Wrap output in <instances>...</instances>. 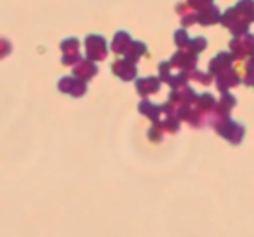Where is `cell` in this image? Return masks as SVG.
<instances>
[{
  "label": "cell",
  "instance_id": "cell-1",
  "mask_svg": "<svg viewBox=\"0 0 254 237\" xmlns=\"http://www.w3.org/2000/svg\"><path fill=\"white\" fill-rule=\"evenodd\" d=\"M212 126L217 130L219 133H221V135H223V137H226V139L230 141V143H234V145H240L241 139H243V135H245V128L240 126L238 122L228 120V117L213 120Z\"/></svg>",
  "mask_w": 254,
  "mask_h": 237
},
{
  "label": "cell",
  "instance_id": "cell-2",
  "mask_svg": "<svg viewBox=\"0 0 254 237\" xmlns=\"http://www.w3.org/2000/svg\"><path fill=\"white\" fill-rule=\"evenodd\" d=\"M223 24H225L234 35H245L251 21L241 13L238 7H232V9H228V11L223 15Z\"/></svg>",
  "mask_w": 254,
  "mask_h": 237
},
{
  "label": "cell",
  "instance_id": "cell-3",
  "mask_svg": "<svg viewBox=\"0 0 254 237\" xmlns=\"http://www.w3.org/2000/svg\"><path fill=\"white\" fill-rule=\"evenodd\" d=\"M85 50H87V59L91 61H102L108 54V45L102 35H87L85 39Z\"/></svg>",
  "mask_w": 254,
  "mask_h": 237
},
{
  "label": "cell",
  "instance_id": "cell-4",
  "mask_svg": "<svg viewBox=\"0 0 254 237\" xmlns=\"http://www.w3.org/2000/svg\"><path fill=\"white\" fill-rule=\"evenodd\" d=\"M230 50L234 52V58L243 59L247 56L254 54V35H238L232 43H230Z\"/></svg>",
  "mask_w": 254,
  "mask_h": 237
},
{
  "label": "cell",
  "instance_id": "cell-5",
  "mask_svg": "<svg viewBox=\"0 0 254 237\" xmlns=\"http://www.w3.org/2000/svg\"><path fill=\"white\" fill-rule=\"evenodd\" d=\"M58 89L62 91V93H67V95H71V97H84L85 91H87V85H85L84 80H80V78H69L65 76L60 80V84H58Z\"/></svg>",
  "mask_w": 254,
  "mask_h": 237
},
{
  "label": "cell",
  "instance_id": "cell-6",
  "mask_svg": "<svg viewBox=\"0 0 254 237\" xmlns=\"http://www.w3.org/2000/svg\"><path fill=\"white\" fill-rule=\"evenodd\" d=\"M171 67H177V69L184 70V72H190V70L195 69V63H197V56L195 54H191L190 50L186 49H180L175 54V56L171 58Z\"/></svg>",
  "mask_w": 254,
  "mask_h": 237
},
{
  "label": "cell",
  "instance_id": "cell-7",
  "mask_svg": "<svg viewBox=\"0 0 254 237\" xmlns=\"http://www.w3.org/2000/svg\"><path fill=\"white\" fill-rule=\"evenodd\" d=\"M112 72L115 76H119L121 80H134L135 74H137V69H135V63L130 61V59H119L112 65Z\"/></svg>",
  "mask_w": 254,
  "mask_h": 237
},
{
  "label": "cell",
  "instance_id": "cell-8",
  "mask_svg": "<svg viewBox=\"0 0 254 237\" xmlns=\"http://www.w3.org/2000/svg\"><path fill=\"white\" fill-rule=\"evenodd\" d=\"M97 72H99V69H97V65H95L91 59H80V61L72 67V74L76 78H80V80H84V82H87L89 78H93Z\"/></svg>",
  "mask_w": 254,
  "mask_h": 237
},
{
  "label": "cell",
  "instance_id": "cell-9",
  "mask_svg": "<svg viewBox=\"0 0 254 237\" xmlns=\"http://www.w3.org/2000/svg\"><path fill=\"white\" fill-rule=\"evenodd\" d=\"M232 59H234V56L226 54V52H221L219 56H215L212 61H210V72L215 74V76H219V74H223L226 70H230Z\"/></svg>",
  "mask_w": 254,
  "mask_h": 237
},
{
  "label": "cell",
  "instance_id": "cell-10",
  "mask_svg": "<svg viewBox=\"0 0 254 237\" xmlns=\"http://www.w3.org/2000/svg\"><path fill=\"white\" fill-rule=\"evenodd\" d=\"M160 78H139L137 82H135V89L137 93L141 95V97H148V95H152V93H158L160 91Z\"/></svg>",
  "mask_w": 254,
  "mask_h": 237
},
{
  "label": "cell",
  "instance_id": "cell-11",
  "mask_svg": "<svg viewBox=\"0 0 254 237\" xmlns=\"http://www.w3.org/2000/svg\"><path fill=\"white\" fill-rule=\"evenodd\" d=\"M219 17H221V13H219L217 7L208 6V7H204V9H200V11L197 13V21L200 22V24L208 26V24H215V22L219 21Z\"/></svg>",
  "mask_w": 254,
  "mask_h": 237
},
{
  "label": "cell",
  "instance_id": "cell-12",
  "mask_svg": "<svg viewBox=\"0 0 254 237\" xmlns=\"http://www.w3.org/2000/svg\"><path fill=\"white\" fill-rule=\"evenodd\" d=\"M130 43H132L130 34H127V32H117L112 41V50L115 54H125L128 50V47H130Z\"/></svg>",
  "mask_w": 254,
  "mask_h": 237
},
{
  "label": "cell",
  "instance_id": "cell-13",
  "mask_svg": "<svg viewBox=\"0 0 254 237\" xmlns=\"http://www.w3.org/2000/svg\"><path fill=\"white\" fill-rule=\"evenodd\" d=\"M241 80L240 76H238V72L236 70H226V72H223V74H219L217 76V87L221 91L228 89V87H234V85H238Z\"/></svg>",
  "mask_w": 254,
  "mask_h": 237
},
{
  "label": "cell",
  "instance_id": "cell-14",
  "mask_svg": "<svg viewBox=\"0 0 254 237\" xmlns=\"http://www.w3.org/2000/svg\"><path fill=\"white\" fill-rule=\"evenodd\" d=\"M139 112L145 115V117H148L152 122H158V118H160V115H162V106H156L152 104V102H148V100H143L141 104H139Z\"/></svg>",
  "mask_w": 254,
  "mask_h": 237
},
{
  "label": "cell",
  "instance_id": "cell-15",
  "mask_svg": "<svg viewBox=\"0 0 254 237\" xmlns=\"http://www.w3.org/2000/svg\"><path fill=\"white\" fill-rule=\"evenodd\" d=\"M234 106H236V98L232 97V95H228V93H225L223 97H221V100H219L217 104V115L221 118H226L228 117V113H230V110H232Z\"/></svg>",
  "mask_w": 254,
  "mask_h": 237
},
{
  "label": "cell",
  "instance_id": "cell-16",
  "mask_svg": "<svg viewBox=\"0 0 254 237\" xmlns=\"http://www.w3.org/2000/svg\"><path fill=\"white\" fill-rule=\"evenodd\" d=\"M147 52V47L143 45V43L139 41H132L130 43V47H128V50L125 52V56H127V59H130V61H137L139 58L143 56Z\"/></svg>",
  "mask_w": 254,
  "mask_h": 237
},
{
  "label": "cell",
  "instance_id": "cell-17",
  "mask_svg": "<svg viewBox=\"0 0 254 237\" xmlns=\"http://www.w3.org/2000/svg\"><path fill=\"white\" fill-rule=\"evenodd\" d=\"M197 110H198V113H208V112H212L213 110V106H215V100H213V97L212 95H200V97H197Z\"/></svg>",
  "mask_w": 254,
  "mask_h": 237
},
{
  "label": "cell",
  "instance_id": "cell-18",
  "mask_svg": "<svg viewBox=\"0 0 254 237\" xmlns=\"http://www.w3.org/2000/svg\"><path fill=\"white\" fill-rule=\"evenodd\" d=\"M178 120L180 118L178 117H173V115H167V118L163 120V122H160V126L163 128V132H171V133H175L178 132Z\"/></svg>",
  "mask_w": 254,
  "mask_h": 237
},
{
  "label": "cell",
  "instance_id": "cell-19",
  "mask_svg": "<svg viewBox=\"0 0 254 237\" xmlns=\"http://www.w3.org/2000/svg\"><path fill=\"white\" fill-rule=\"evenodd\" d=\"M78 47H80V41L74 39V37H69V39H65V41L62 43V50H64V54H76Z\"/></svg>",
  "mask_w": 254,
  "mask_h": 237
},
{
  "label": "cell",
  "instance_id": "cell-20",
  "mask_svg": "<svg viewBox=\"0 0 254 237\" xmlns=\"http://www.w3.org/2000/svg\"><path fill=\"white\" fill-rule=\"evenodd\" d=\"M206 49V39H202V37H197V39H193V41H190V45L186 47V50H190L191 54H195L197 56L200 50Z\"/></svg>",
  "mask_w": 254,
  "mask_h": 237
},
{
  "label": "cell",
  "instance_id": "cell-21",
  "mask_svg": "<svg viewBox=\"0 0 254 237\" xmlns=\"http://www.w3.org/2000/svg\"><path fill=\"white\" fill-rule=\"evenodd\" d=\"M162 137H163V128L160 126V120H158V122H154V126L148 130V139L158 143V141H162Z\"/></svg>",
  "mask_w": 254,
  "mask_h": 237
},
{
  "label": "cell",
  "instance_id": "cell-22",
  "mask_svg": "<svg viewBox=\"0 0 254 237\" xmlns=\"http://www.w3.org/2000/svg\"><path fill=\"white\" fill-rule=\"evenodd\" d=\"M175 41H177V47L178 49H186L188 45H190V37L186 34V30H178L177 34H175Z\"/></svg>",
  "mask_w": 254,
  "mask_h": 237
},
{
  "label": "cell",
  "instance_id": "cell-23",
  "mask_svg": "<svg viewBox=\"0 0 254 237\" xmlns=\"http://www.w3.org/2000/svg\"><path fill=\"white\" fill-rule=\"evenodd\" d=\"M243 82H245L247 85H251V87H254V58L247 63V70H245Z\"/></svg>",
  "mask_w": 254,
  "mask_h": 237
},
{
  "label": "cell",
  "instance_id": "cell-24",
  "mask_svg": "<svg viewBox=\"0 0 254 237\" xmlns=\"http://www.w3.org/2000/svg\"><path fill=\"white\" fill-rule=\"evenodd\" d=\"M213 0H188V6H191L193 9H197V11H200V9H204V7L212 6Z\"/></svg>",
  "mask_w": 254,
  "mask_h": 237
},
{
  "label": "cell",
  "instance_id": "cell-25",
  "mask_svg": "<svg viewBox=\"0 0 254 237\" xmlns=\"http://www.w3.org/2000/svg\"><path fill=\"white\" fill-rule=\"evenodd\" d=\"M80 59H82V58H80V52H76V54H64V58H62V63L71 67V65H76Z\"/></svg>",
  "mask_w": 254,
  "mask_h": 237
},
{
  "label": "cell",
  "instance_id": "cell-26",
  "mask_svg": "<svg viewBox=\"0 0 254 237\" xmlns=\"http://www.w3.org/2000/svg\"><path fill=\"white\" fill-rule=\"evenodd\" d=\"M9 52H11V43L4 39V37H0V59L6 58Z\"/></svg>",
  "mask_w": 254,
  "mask_h": 237
},
{
  "label": "cell",
  "instance_id": "cell-27",
  "mask_svg": "<svg viewBox=\"0 0 254 237\" xmlns=\"http://www.w3.org/2000/svg\"><path fill=\"white\" fill-rule=\"evenodd\" d=\"M191 78H195V80H198V82H200V84H204V85H208L210 84V82H212V76H210V74H204V72H191L190 74Z\"/></svg>",
  "mask_w": 254,
  "mask_h": 237
}]
</instances>
